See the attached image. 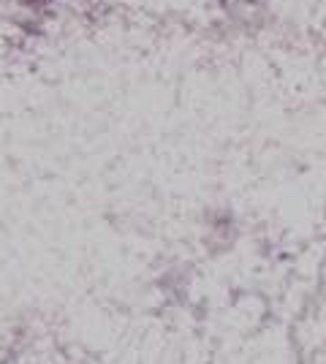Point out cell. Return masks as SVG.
I'll use <instances>...</instances> for the list:
<instances>
[{
	"label": "cell",
	"mask_w": 326,
	"mask_h": 364,
	"mask_svg": "<svg viewBox=\"0 0 326 364\" xmlns=\"http://www.w3.org/2000/svg\"><path fill=\"white\" fill-rule=\"evenodd\" d=\"M288 329L302 353V362L318 353H326V294L321 291L296 318L288 321Z\"/></svg>",
	"instance_id": "6da1fadb"
}]
</instances>
